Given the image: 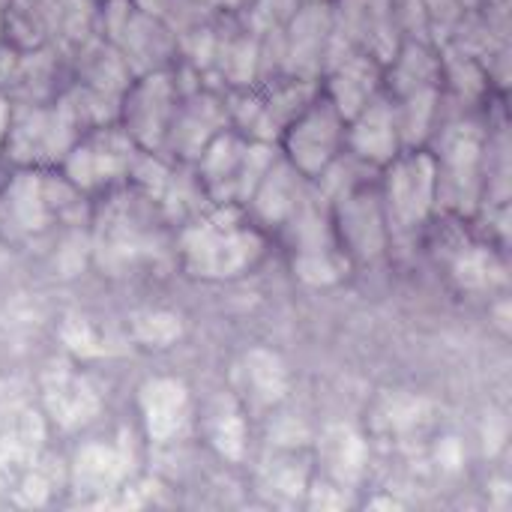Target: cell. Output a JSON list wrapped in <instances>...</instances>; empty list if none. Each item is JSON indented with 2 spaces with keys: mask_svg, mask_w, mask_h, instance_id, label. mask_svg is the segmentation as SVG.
<instances>
[{
  "mask_svg": "<svg viewBox=\"0 0 512 512\" xmlns=\"http://www.w3.org/2000/svg\"><path fill=\"white\" fill-rule=\"evenodd\" d=\"M267 237L243 207L216 204L198 213L180 234V264L189 276L204 282H228L252 273L264 258Z\"/></svg>",
  "mask_w": 512,
  "mask_h": 512,
  "instance_id": "6da1fadb",
  "label": "cell"
},
{
  "mask_svg": "<svg viewBox=\"0 0 512 512\" xmlns=\"http://www.w3.org/2000/svg\"><path fill=\"white\" fill-rule=\"evenodd\" d=\"M273 159H276V150L270 141H258V138L243 135L240 129L225 126L195 156L198 186L204 198H210L213 204L243 207Z\"/></svg>",
  "mask_w": 512,
  "mask_h": 512,
  "instance_id": "7a4b0ae2",
  "label": "cell"
},
{
  "mask_svg": "<svg viewBox=\"0 0 512 512\" xmlns=\"http://www.w3.org/2000/svg\"><path fill=\"white\" fill-rule=\"evenodd\" d=\"M378 183L390 231H417L423 228L438 204V165L435 153L426 147H405L384 168Z\"/></svg>",
  "mask_w": 512,
  "mask_h": 512,
  "instance_id": "3957f363",
  "label": "cell"
},
{
  "mask_svg": "<svg viewBox=\"0 0 512 512\" xmlns=\"http://www.w3.org/2000/svg\"><path fill=\"white\" fill-rule=\"evenodd\" d=\"M345 129V114L321 90L279 132L282 156L315 183L339 156H345Z\"/></svg>",
  "mask_w": 512,
  "mask_h": 512,
  "instance_id": "277c9868",
  "label": "cell"
},
{
  "mask_svg": "<svg viewBox=\"0 0 512 512\" xmlns=\"http://www.w3.org/2000/svg\"><path fill=\"white\" fill-rule=\"evenodd\" d=\"M135 156H138V147L120 126L99 123L93 129H84L75 138L60 168H63V177L81 195H93L126 180Z\"/></svg>",
  "mask_w": 512,
  "mask_h": 512,
  "instance_id": "5b68a950",
  "label": "cell"
},
{
  "mask_svg": "<svg viewBox=\"0 0 512 512\" xmlns=\"http://www.w3.org/2000/svg\"><path fill=\"white\" fill-rule=\"evenodd\" d=\"M330 216H333L336 243L351 261L372 264L387 255L393 231L378 186L354 183L345 192L333 195Z\"/></svg>",
  "mask_w": 512,
  "mask_h": 512,
  "instance_id": "8992f818",
  "label": "cell"
},
{
  "mask_svg": "<svg viewBox=\"0 0 512 512\" xmlns=\"http://www.w3.org/2000/svg\"><path fill=\"white\" fill-rule=\"evenodd\" d=\"M438 165V204L471 213L486 183V132L477 123H456L444 132Z\"/></svg>",
  "mask_w": 512,
  "mask_h": 512,
  "instance_id": "52a82bcc",
  "label": "cell"
},
{
  "mask_svg": "<svg viewBox=\"0 0 512 512\" xmlns=\"http://www.w3.org/2000/svg\"><path fill=\"white\" fill-rule=\"evenodd\" d=\"M78 126L69 120V114L57 108H24L12 111V123L3 141L6 159H12L21 168H48L63 162L69 147L78 138Z\"/></svg>",
  "mask_w": 512,
  "mask_h": 512,
  "instance_id": "ba28073f",
  "label": "cell"
},
{
  "mask_svg": "<svg viewBox=\"0 0 512 512\" xmlns=\"http://www.w3.org/2000/svg\"><path fill=\"white\" fill-rule=\"evenodd\" d=\"M177 108L180 96L174 81L165 72H150L126 90L120 108V129L141 153H159L168 141Z\"/></svg>",
  "mask_w": 512,
  "mask_h": 512,
  "instance_id": "9c48e42d",
  "label": "cell"
},
{
  "mask_svg": "<svg viewBox=\"0 0 512 512\" xmlns=\"http://www.w3.org/2000/svg\"><path fill=\"white\" fill-rule=\"evenodd\" d=\"M138 414L153 444H177L195 429V399L180 378H150L138 390Z\"/></svg>",
  "mask_w": 512,
  "mask_h": 512,
  "instance_id": "30bf717a",
  "label": "cell"
},
{
  "mask_svg": "<svg viewBox=\"0 0 512 512\" xmlns=\"http://www.w3.org/2000/svg\"><path fill=\"white\" fill-rule=\"evenodd\" d=\"M402 132H399V120H396V102L390 96H375L366 108H360L345 129V153L384 168L396 153H402Z\"/></svg>",
  "mask_w": 512,
  "mask_h": 512,
  "instance_id": "8fae6325",
  "label": "cell"
},
{
  "mask_svg": "<svg viewBox=\"0 0 512 512\" xmlns=\"http://www.w3.org/2000/svg\"><path fill=\"white\" fill-rule=\"evenodd\" d=\"M309 186H312V180H306L282 153H276V159L267 165V171L255 183V189H252L249 201L243 204V210L249 213V219L261 231H267V228L282 231V225L300 207Z\"/></svg>",
  "mask_w": 512,
  "mask_h": 512,
  "instance_id": "7c38bea8",
  "label": "cell"
},
{
  "mask_svg": "<svg viewBox=\"0 0 512 512\" xmlns=\"http://www.w3.org/2000/svg\"><path fill=\"white\" fill-rule=\"evenodd\" d=\"M42 405L48 420L63 432H78L99 414L96 390L69 366H57L42 381Z\"/></svg>",
  "mask_w": 512,
  "mask_h": 512,
  "instance_id": "4fadbf2b",
  "label": "cell"
},
{
  "mask_svg": "<svg viewBox=\"0 0 512 512\" xmlns=\"http://www.w3.org/2000/svg\"><path fill=\"white\" fill-rule=\"evenodd\" d=\"M198 432L207 438V447L225 459L240 465L249 450V411L243 402L231 393H216L204 402V408L195 417Z\"/></svg>",
  "mask_w": 512,
  "mask_h": 512,
  "instance_id": "5bb4252c",
  "label": "cell"
},
{
  "mask_svg": "<svg viewBox=\"0 0 512 512\" xmlns=\"http://www.w3.org/2000/svg\"><path fill=\"white\" fill-rule=\"evenodd\" d=\"M291 375L285 360L270 348H252L240 357L234 375V396L243 402L246 411H267L276 408L288 393Z\"/></svg>",
  "mask_w": 512,
  "mask_h": 512,
  "instance_id": "9a60e30c",
  "label": "cell"
},
{
  "mask_svg": "<svg viewBox=\"0 0 512 512\" xmlns=\"http://www.w3.org/2000/svg\"><path fill=\"white\" fill-rule=\"evenodd\" d=\"M318 480L348 492L369 468V444L354 426H327L318 438Z\"/></svg>",
  "mask_w": 512,
  "mask_h": 512,
  "instance_id": "2e32d148",
  "label": "cell"
},
{
  "mask_svg": "<svg viewBox=\"0 0 512 512\" xmlns=\"http://www.w3.org/2000/svg\"><path fill=\"white\" fill-rule=\"evenodd\" d=\"M132 471V453L123 441H90L75 453L72 483L78 492L105 495L126 483Z\"/></svg>",
  "mask_w": 512,
  "mask_h": 512,
  "instance_id": "e0dca14e",
  "label": "cell"
},
{
  "mask_svg": "<svg viewBox=\"0 0 512 512\" xmlns=\"http://www.w3.org/2000/svg\"><path fill=\"white\" fill-rule=\"evenodd\" d=\"M225 126H228L225 108L210 96H195L192 102H180L165 147H174L180 150V156L195 159L207 147V141L219 135Z\"/></svg>",
  "mask_w": 512,
  "mask_h": 512,
  "instance_id": "ac0fdd59",
  "label": "cell"
},
{
  "mask_svg": "<svg viewBox=\"0 0 512 512\" xmlns=\"http://www.w3.org/2000/svg\"><path fill=\"white\" fill-rule=\"evenodd\" d=\"M378 87H381V75L375 63L369 57H351L345 66H339L324 96L345 114V120H351L360 108H366L378 96Z\"/></svg>",
  "mask_w": 512,
  "mask_h": 512,
  "instance_id": "d6986e66",
  "label": "cell"
},
{
  "mask_svg": "<svg viewBox=\"0 0 512 512\" xmlns=\"http://www.w3.org/2000/svg\"><path fill=\"white\" fill-rule=\"evenodd\" d=\"M453 276H456L459 288L471 291V294H486V291L507 285V270H504L501 258L492 252V246H465L456 255Z\"/></svg>",
  "mask_w": 512,
  "mask_h": 512,
  "instance_id": "ffe728a7",
  "label": "cell"
},
{
  "mask_svg": "<svg viewBox=\"0 0 512 512\" xmlns=\"http://www.w3.org/2000/svg\"><path fill=\"white\" fill-rule=\"evenodd\" d=\"M351 264L354 261L339 246L312 249V252H294L291 255L294 276L309 288H333V285H339L348 276Z\"/></svg>",
  "mask_w": 512,
  "mask_h": 512,
  "instance_id": "44dd1931",
  "label": "cell"
},
{
  "mask_svg": "<svg viewBox=\"0 0 512 512\" xmlns=\"http://www.w3.org/2000/svg\"><path fill=\"white\" fill-rule=\"evenodd\" d=\"M129 333L144 348H174L183 336V318L168 309H141L129 321Z\"/></svg>",
  "mask_w": 512,
  "mask_h": 512,
  "instance_id": "7402d4cb",
  "label": "cell"
},
{
  "mask_svg": "<svg viewBox=\"0 0 512 512\" xmlns=\"http://www.w3.org/2000/svg\"><path fill=\"white\" fill-rule=\"evenodd\" d=\"M9 123H12V105H9V99L0 93V150H3V141H6Z\"/></svg>",
  "mask_w": 512,
  "mask_h": 512,
  "instance_id": "603a6c76",
  "label": "cell"
}]
</instances>
